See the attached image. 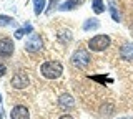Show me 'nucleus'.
<instances>
[{
    "label": "nucleus",
    "mask_w": 133,
    "mask_h": 119,
    "mask_svg": "<svg viewBox=\"0 0 133 119\" xmlns=\"http://www.w3.org/2000/svg\"><path fill=\"white\" fill-rule=\"evenodd\" d=\"M97 28H100V22L97 18H88L83 23V30L85 31H91V30H97Z\"/></svg>",
    "instance_id": "obj_11"
},
{
    "label": "nucleus",
    "mask_w": 133,
    "mask_h": 119,
    "mask_svg": "<svg viewBox=\"0 0 133 119\" xmlns=\"http://www.w3.org/2000/svg\"><path fill=\"white\" fill-rule=\"evenodd\" d=\"M100 113H102V116H108V117H110V116H113V106H111V104H103V108L102 109H100Z\"/></svg>",
    "instance_id": "obj_16"
},
{
    "label": "nucleus",
    "mask_w": 133,
    "mask_h": 119,
    "mask_svg": "<svg viewBox=\"0 0 133 119\" xmlns=\"http://www.w3.org/2000/svg\"><path fill=\"white\" fill-rule=\"evenodd\" d=\"M15 51V45L12 38H0V58H10Z\"/></svg>",
    "instance_id": "obj_6"
},
{
    "label": "nucleus",
    "mask_w": 133,
    "mask_h": 119,
    "mask_svg": "<svg viewBox=\"0 0 133 119\" xmlns=\"http://www.w3.org/2000/svg\"><path fill=\"white\" fill-rule=\"evenodd\" d=\"M42 46H43V40H42V36L38 33H32L28 36L27 43H25V51L28 53H37L42 50Z\"/></svg>",
    "instance_id": "obj_5"
},
{
    "label": "nucleus",
    "mask_w": 133,
    "mask_h": 119,
    "mask_svg": "<svg viewBox=\"0 0 133 119\" xmlns=\"http://www.w3.org/2000/svg\"><path fill=\"white\" fill-rule=\"evenodd\" d=\"M7 25H15V20L8 15H0V27H7Z\"/></svg>",
    "instance_id": "obj_15"
},
{
    "label": "nucleus",
    "mask_w": 133,
    "mask_h": 119,
    "mask_svg": "<svg viewBox=\"0 0 133 119\" xmlns=\"http://www.w3.org/2000/svg\"><path fill=\"white\" fill-rule=\"evenodd\" d=\"M91 63V55L88 51L85 50V48H77L75 50V53L72 55V65L75 68H78V69H83V68H87L88 65Z\"/></svg>",
    "instance_id": "obj_2"
},
{
    "label": "nucleus",
    "mask_w": 133,
    "mask_h": 119,
    "mask_svg": "<svg viewBox=\"0 0 133 119\" xmlns=\"http://www.w3.org/2000/svg\"><path fill=\"white\" fill-rule=\"evenodd\" d=\"M5 73H7V66H5L3 63H0V78L5 75Z\"/></svg>",
    "instance_id": "obj_20"
},
{
    "label": "nucleus",
    "mask_w": 133,
    "mask_h": 119,
    "mask_svg": "<svg viewBox=\"0 0 133 119\" xmlns=\"http://www.w3.org/2000/svg\"><path fill=\"white\" fill-rule=\"evenodd\" d=\"M91 9L97 15L103 13L105 12V3H103V0H91Z\"/></svg>",
    "instance_id": "obj_12"
},
{
    "label": "nucleus",
    "mask_w": 133,
    "mask_h": 119,
    "mask_svg": "<svg viewBox=\"0 0 133 119\" xmlns=\"http://www.w3.org/2000/svg\"><path fill=\"white\" fill-rule=\"evenodd\" d=\"M10 119H30V113L28 108L23 104H17L10 111Z\"/></svg>",
    "instance_id": "obj_7"
},
{
    "label": "nucleus",
    "mask_w": 133,
    "mask_h": 119,
    "mask_svg": "<svg viewBox=\"0 0 133 119\" xmlns=\"http://www.w3.org/2000/svg\"><path fill=\"white\" fill-rule=\"evenodd\" d=\"M58 106H60L62 109H73L75 108V99L70 94H62L60 99H58Z\"/></svg>",
    "instance_id": "obj_9"
},
{
    "label": "nucleus",
    "mask_w": 133,
    "mask_h": 119,
    "mask_svg": "<svg viewBox=\"0 0 133 119\" xmlns=\"http://www.w3.org/2000/svg\"><path fill=\"white\" fill-rule=\"evenodd\" d=\"M62 73H63V65L60 61L50 60V61H45L40 66V75L47 78V80H57V78L62 76Z\"/></svg>",
    "instance_id": "obj_1"
},
{
    "label": "nucleus",
    "mask_w": 133,
    "mask_h": 119,
    "mask_svg": "<svg viewBox=\"0 0 133 119\" xmlns=\"http://www.w3.org/2000/svg\"><path fill=\"white\" fill-rule=\"evenodd\" d=\"M110 43H111V40L108 35H97L93 38H90L87 45H88V48L91 51H105L110 46Z\"/></svg>",
    "instance_id": "obj_3"
},
{
    "label": "nucleus",
    "mask_w": 133,
    "mask_h": 119,
    "mask_svg": "<svg viewBox=\"0 0 133 119\" xmlns=\"http://www.w3.org/2000/svg\"><path fill=\"white\" fill-rule=\"evenodd\" d=\"M58 2H60V0H50V7L47 9V12H50L52 9H55V7L58 5Z\"/></svg>",
    "instance_id": "obj_19"
},
{
    "label": "nucleus",
    "mask_w": 133,
    "mask_h": 119,
    "mask_svg": "<svg viewBox=\"0 0 133 119\" xmlns=\"http://www.w3.org/2000/svg\"><path fill=\"white\" fill-rule=\"evenodd\" d=\"M122 119H131V117H122Z\"/></svg>",
    "instance_id": "obj_22"
},
{
    "label": "nucleus",
    "mask_w": 133,
    "mask_h": 119,
    "mask_svg": "<svg viewBox=\"0 0 133 119\" xmlns=\"http://www.w3.org/2000/svg\"><path fill=\"white\" fill-rule=\"evenodd\" d=\"M30 84V80H28V75L25 71H17L10 80V86L14 89H25Z\"/></svg>",
    "instance_id": "obj_4"
},
{
    "label": "nucleus",
    "mask_w": 133,
    "mask_h": 119,
    "mask_svg": "<svg viewBox=\"0 0 133 119\" xmlns=\"http://www.w3.org/2000/svg\"><path fill=\"white\" fill-rule=\"evenodd\" d=\"M110 13H111V18H113L115 22H120V13H118V10H116L113 2H110Z\"/></svg>",
    "instance_id": "obj_18"
},
{
    "label": "nucleus",
    "mask_w": 133,
    "mask_h": 119,
    "mask_svg": "<svg viewBox=\"0 0 133 119\" xmlns=\"http://www.w3.org/2000/svg\"><path fill=\"white\" fill-rule=\"evenodd\" d=\"M85 3V0H66V2H63L60 7H58V10L62 12H66V10H75L77 7H80Z\"/></svg>",
    "instance_id": "obj_10"
},
{
    "label": "nucleus",
    "mask_w": 133,
    "mask_h": 119,
    "mask_svg": "<svg viewBox=\"0 0 133 119\" xmlns=\"http://www.w3.org/2000/svg\"><path fill=\"white\" fill-rule=\"evenodd\" d=\"M45 10V0H35V15H40Z\"/></svg>",
    "instance_id": "obj_17"
},
{
    "label": "nucleus",
    "mask_w": 133,
    "mask_h": 119,
    "mask_svg": "<svg viewBox=\"0 0 133 119\" xmlns=\"http://www.w3.org/2000/svg\"><path fill=\"white\" fill-rule=\"evenodd\" d=\"M58 40H60L62 43H68L70 40H72V33H70V30H63L58 33Z\"/></svg>",
    "instance_id": "obj_14"
},
{
    "label": "nucleus",
    "mask_w": 133,
    "mask_h": 119,
    "mask_svg": "<svg viewBox=\"0 0 133 119\" xmlns=\"http://www.w3.org/2000/svg\"><path fill=\"white\" fill-rule=\"evenodd\" d=\"M30 31H32V25L25 23V27H23V28H18V30L15 31V38L18 40V38H22V36H23L25 33H30Z\"/></svg>",
    "instance_id": "obj_13"
},
{
    "label": "nucleus",
    "mask_w": 133,
    "mask_h": 119,
    "mask_svg": "<svg viewBox=\"0 0 133 119\" xmlns=\"http://www.w3.org/2000/svg\"><path fill=\"white\" fill-rule=\"evenodd\" d=\"M120 56L127 61H133V43L125 42L122 46H120Z\"/></svg>",
    "instance_id": "obj_8"
},
{
    "label": "nucleus",
    "mask_w": 133,
    "mask_h": 119,
    "mask_svg": "<svg viewBox=\"0 0 133 119\" xmlns=\"http://www.w3.org/2000/svg\"><path fill=\"white\" fill-rule=\"evenodd\" d=\"M58 119H73V117L70 116V114H62V116L58 117Z\"/></svg>",
    "instance_id": "obj_21"
},
{
    "label": "nucleus",
    "mask_w": 133,
    "mask_h": 119,
    "mask_svg": "<svg viewBox=\"0 0 133 119\" xmlns=\"http://www.w3.org/2000/svg\"><path fill=\"white\" fill-rule=\"evenodd\" d=\"M0 119H2V114H0Z\"/></svg>",
    "instance_id": "obj_23"
}]
</instances>
